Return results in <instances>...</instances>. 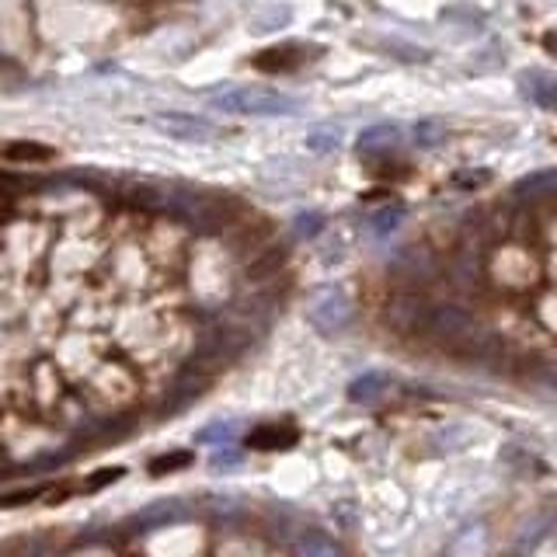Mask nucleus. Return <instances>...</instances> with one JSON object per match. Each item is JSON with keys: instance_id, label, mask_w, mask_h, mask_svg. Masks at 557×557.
Instances as JSON below:
<instances>
[{"instance_id": "1", "label": "nucleus", "mask_w": 557, "mask_h": 557, "mask_svg": "<svg viewBox=\"0 0 557 557\" xmlns=\"http://www.w3.org/2000/svg\"><path fill=\"white\" fill-rule=\"evenodd\" d=\"M216 109L223 112H237V115H289L300 109V101L289 98V95H278V91H226L213 98Z\"/></svg>"}, {"instance_id": "2", "label": "nucleus", "mask_w": 557, "mask_h": 557, "mask_svg": "<svg viewBox=\"0 0 557 557\" xmlns=\"http://www.w3.org/2000/svg\"><path fill=\"white\" fill-rule=\"evenodd\" d=\"M310 324L324 331V335H338V331L348 327V321H352V307H348V300L338 293V289H331V293H321L318 300L310 304Z\"/></svg>"}, {"instance_id": "3", "label": "nucleus", "mask_w": 557, "mask_h": 557, "mask_svg": "<svg viewBox=\"0 0 557 557\" xmlns=\"http://www.w3.org/2000/svg\"><path fill=\"white\" fill-rule=\"evenodd\" d=\"M440 338H449V342H467L470 331H474V318H470L467 310H457V307H435L429 310V324Z\"/></svg>"}, {"instance_id": "4", "label": "nucleus", "mask_w": 557, "mask_h": 557, "mask_svg": "<svg viewBox=\"0 0 557 557\" xmlns=\"http://www.w3.org/2000/svg\"><path fill=\"white\" fill-rule=\"evenodd\" d=\"M296 443V429H286V425H261L248 435V446L251 449H289Z\"/></svg>"}, {"instance_id": "5", "label": "nucleus", "mask_w": 557, "mask_h": 557, "mask_svg": "<svg viewBox=\"0 0 557 557\" xmlns=\"http://www.w3.org/2000/svg\"><path fill=\"white\" fill-rule=\"evenodd\" d=\"M296 557H342V550L321 533H307L296 540Z\"/></svg>"}, {"instance_id": "6", "label": "nucleus", "mask_w": 557, "mask_h": 557, "mask_svg": "<svg viewBox=\"0 0 557 557\" xmlns=\"http://www.w3.org/2000/svg\"><path fill=\"white\" fill-rule=\"evenodd\" d=\"M161 126L164 129H171V133H178V136H213V126H206V122H199V119H185V115H168V119H161Z\"/></svg>"}, {"instance_id": "7", "label": "nucleus", "mask_w": 557, "mask_h": 557, "mask_svg": "<svg viewBox=\"0 0 557 557\" xmlns=\"http://www.w3.org/2000/svg\"><path fill=\"white\" fill-rule=\"evenodd\" d=\"M4 157H14V161H49L52 150L49 147H35V144H14L4 150Z\"/></svg>"}, {"instance_id": "8", "label": "nucleus", "mask_w": 557, "mask_h": 557, "mask_svg": "<svg viewBox=\"0 0 557 557\" xmlns=\"http://www.w3.org/2000/svg\"><path fill=\"white\" fill-rule=\"evenodd\" d=\"M188 463H191L188 453H174V457H157V460H150V474H164V470H182Z\"/></svg>"}, {"instance_id": "9", "label": "nucleus", "mask_w": 557, "mask_h": 557, "mask_svg": "<svg viewBox=\"0 0 557 557\" xmlns=\"http://www.w3.org/2000/svg\"><path fill=\"white\" fill-rule=\"evenodd\" d=\"M376 387H383V376H366V380H359V383H356L352 394H356L359 400H370Z\"/></svg>"}, {"instance_id": "10", "label": "nucleus", "mask_w": 557, "mask_h": 557, "mask_svg": "<svg viewBox=\"0 0 557 557\" xmlns=\"http://www.w3.org/2000/svg\"><path fill=\"white\" fill-rule=\"evenodd\" d=\"M397 220H400V213H397V209H394V213H383V216H376V231H394V226H397Z\"/></svg>"}, {"instance_id": "11", "label": "nucleus", "mask_w": 557, "mask_h": 557, "mask_svg": "<svg viewBox=\"0 0 557 557\" xmlns=\"http://www.w3.org/2000/svg\"><path fill=\"white\" fill-rule=\"evenodd\" d=\"M231 432H234L231 425H220V429H209V432H202L199 440H202V443H209V440H226V435H231Z\"/></svg>"}, {"instance_id": "12", "label": "nucleus", "mask_w": 557, "mask_h": 557, "mask_svg": "<svg viewBox=\"0 0 557 557\" xmlns=\"http://www.w3.org/2000/svg\"><path fill=\"white\" fill-rule=\"evenodd\" d=\"M418 136H422V144H435V139H440V129L435 126H422V129H414Z\"/></svg>"}]
</instances>
